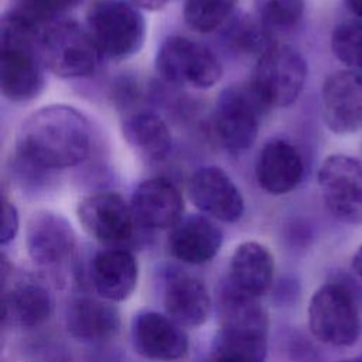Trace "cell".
<instances>
[{
	"label": "cell",
	"mask_w": 362,
	"mask_h": 362,
	"mask_svg": "<svg viewBox=\"0 0 362 362\" xmlns=\"http://www.w3.org/2000/svg\"><path fill=\"white\" fill-rule=\"evenodd\" d=\"M156 71L173 85L209 89L222 78V64L204 44L182 35L165 38L156 54Z\"/></svg>",
	"instance_id": "cell-8"
},
{
	"label": "cell",
	"mask_w": 362,
	"mask_h": 362,
	"mask_svg": "<svg viewBox=\"0 0 362 362\" xmlns=\"http://www.w3.org/2000/svg\"><path fill=\"white\" fill-rule=\"evenodd\" d=\"M352 270L354 273L362 280V245H359V247L355 250L354 256H352Z\"/></svg>",
	"instance_id": "cell-32"
},
{
	"label": "cell",
	"mask_w": 362,
	"mask_h": 362,
	"mask_svg": "<svg viewBox=\"0 0 362 362\" xmlns=\"http://www.w3.org/2000/svg\"><path fill=\"white\" fill-rule=\"evenodd\" d=\"M86 30L102 57L123 61L136 55L146 40V21L126 0H93L86 11Z\"/></svg>",
	"instance_id": "cell-3"
},
{
	"label": "cell",
	"mask_w": 362,
	"mask_h": 362,
	"mask_svg": "<svg viewBox=\"0 0 362 362\" xmlns=\"http://www.w3.org/2000/svg\"><path fill=\"white\" fill-rule=\"evenodd\" d=\"M223 240L221 228L206 215L182 216L168 233V250L187 264H202L214 259Z\"/></svg>",
	"instance_id": "cell-20"
},
{
	"label": "cell",
	"mask_w": 362,
	"mask_h": 362,
	"mask_svg": "<svg viewBox=\"0 0 362 362\" xmlns=\"http://www.w3.org/2000/svg\"><path fill=\"white\" fill-rule=\"evenodd\" d=\"M79 0H18V10L38 21L40 24H48L49 18Z\"/></svg>",
	"instance_id": "cell-28"
},
{
	"label": "cell",
	"mask_w": 362,
	"mask_h": 362,
	"mask_svg": "<svg viewBox=\"0 0 362 362\" xmlns=\"http://www.w3.org/2000/svg\"><path fill=\"white\" fill-rule=\"evenodd\" d=\"M0 270L3 325L35 328L44 324L52 313V297L47 284L30 274L14 273L4 255Z\"/></svg>",
	"instance_id": "cell-11"
},
{
	"label": "cell",
	"mask_w": 362,
	"mask_h": 362,
	"mask_svg": "<svg viewBox=\"0 0 362 362\" xmlns=\"http://www.w3.org/2000/svg\"><path fill=\"white\" fill-rule=\"evenodd\" d=\"M64 324L71 338L82 344H102L119 334L120 314L112 301L78 296L66 304Z\"/></svg>",
	"instance_id": "cell-18"
},
{
	"label": "cell",
	"mask_w": 362,
	"mask_h": 362,
	"mask_svg": "<svg viewBox=\"0 0 362 362\" xmlns=\"http://www.w3.org/2000/svg\"><path fill=\"white\" fill-rule=\"evenodd\" d=\"M346 7L355 14L356 17L362 18V0H344Z\"/></svg>",
	"instance_id": "cell-33"
},
{
	"label": "cell",
	"mask_w": 362,
	"mask_h": 362,
	"mask_svg": "<svg viewBox=\"0 0 362 362\" xmlns=\"http://www.w3.org/2000/svg\"><path fill=\"white\" fill-rule=\"evenodd\" d=\"M89 277L99 297L112 303L123 301L137 286L139 264L130 250L107 247L92 257Z\"/></svg>",
	"instance_id": "cell-21"
},
{
	"label": "cell",
	"mask_w": 362,
	"mask_h": 362,
	"mask_svg": "<svg viewBox=\"0 0 362 362\" xmlns=\"http://www.w3.org/2000/svg\"><path fill=\"white\" fill-rule=\"evenodd\" d=\"M132 342L140 356L156 362L180 361L189 348L182 327L168 315L156 311H141L134 315Z\"/></svg>",
	"instance_id": "cell-15"
},
{
	"label": "cell",
	"mask_w": 362,
	"mask_h": 362,
	"mask_svg": "<svg viewBox=\"0 0 362 362\" xmlns=\"http://www.w3.org/2000/svg\"><path fill=\"white\" fill-rule=\"evenodd\" d=\"M209 362H253V361L239 352L212 346Z\"/></svg>",
	"instance_id": "cell-30"
},
{
	"label": "cell",
	"mask_w": 362,
	"mask_h": 362,
	"mask_svg": "<svg viewBox=\"0 0 362 362\" xmlns=\"http://www.w3.org/2000/svg\"><path fill=\"white\" fill-rule=\"evenodd\" d=\"M40 51L45 68L65 79L90 75L102 58L88 30L66 20L42 27Z\"/></svg>",
	"instance_id": "cell-7"
},
{
	"label": "cell",
	"mask_w": 362,
	"mask_h": 362,
	"mask_svg": "<svg viewBox=\"0 0 362 362\" xmlns=\"http://www.w3.org/2000/svg\"><path fill=\"white\" fill-rule=\"evenodd\" d=\"M273 277L274 257L272 252L264 245L249 240L235 249L222 286L242 297L259 300L270 290Z\"/></svg>",
	"instance_id": "cell-17"
},
{
	"label": "cell",
	"mask_w": 362,
	"mask_h": 362,
	"mask_svg": "<svg viewBox=\"0 0 362 362\" xmlns=\"http://www.w3.org/2000/svg\"><path fill=\"white\" fill-rule=\"evenodd\" d=\"M262 103L249 86L225 88L214 110V133L218 143L230 153L252 147L257 137Z\"/></svg>",
	"instance_id": "cell-10"
},
{
	"label": "cell",
	"mask_w": 362,
	"mask_h": 362,
	"mask_svg": "<svg viewBox=\"0 0 362 362\" xmlns=\"http://www.w3.org/2000/svg\"><path fill=\"white\" fill-rule=\"evenodd\" d=\"M304 0H255V16L274 34L294 28L303 18Z\"/></svg>",
	"instance_id": "cell-27"
},
{
	"label": "cell",
	"mask_w": 362,
	"mask_h": 362,
	"mask_svg": "<svg viewBox=\"0 0 362 362\" xmlns=\"http://www.w3.org/2000/svg\"><path fill=\"white\" fill-rule=\"evenodd\" d=\"M76 215L82 228L92 238L106 245L127 242L137 225L130 204L110 191L83 198L78 205Z\"/></svg>",
	"instance_id": "cell-13"
},
{
	"label": "cell",
	"mask_w": 362,
	"mask_h": 362,
	"mask_svg": "<svg viewBox=\"0 0 362 362\" xmlns=\"http://www.w3.org/2000/svg\"><path fill=\"white\" fill-rule=\"evenodd\" d=\"M130 206L139 226L171 229L182 218L184 199L171 180L154 177L136 187Z\"/></svg>",
	"instance_id": "cell-16"
},
{
	"label": "cell",
	"mask_w": 362,
	"mask_h": 362,
	"mask_svg": "<svg viewBox=\"0 0 362 362\" xmlns=\"http://www.w3.org/2000/svg\"><path fill=\"white\" fill-rule=\"evenodd\" d=\"M256 181L272 195L294 191L304 177V160L300 150L286 139H272L256 160Z\"/></svg>",
	"instance_id": "cell-19"
},
{
	"label": "cell",
	"mask_w": 362,
	"mask_h": 362,
	"mask_svg": "<svg viewBox=\"0 0 362 362\" xmlns=\"http://www.w3.org/2000/svg\"><path fill=\"white\" fill-rule=\"evenodd\" d=\"M235 6L236 0H184L182 16L191 30L208 34L228 23Z\"/></svg>",
	"instance_id": "cell-25"
},
{
	"label": "cell",
	"mask_w": 362,
	"mask_h": 362,
	"mask_svg": "<svg viewBox=\"0 0 362 362\" xmlns=\"http://www.w3.org/2000/svg\"><path fill=\"white\" fill-rule=\"evenodd\" d=\"M223 38L232 49L243 54L262 55L276 44L273 33L256 16L249 14L230 17L225 24Z\"/></svg>",
	"instance_id": "cell-24"
},
{
	"label": "cell",
	"mask_w": 362,
	"mask_h": 362,
	"mask_svg": "<svg viewBox=\"0 0 362 362\" xmlns=\"http://www.w3.org/2000/svg\"><path fill=\"white\" fill-rule=\"evenodd\" d=\"M308 327L322 344L351 346L362 332V315L355 291L342 281H328L308 303Z\"/></svg>",
	"instance_id": "cell-4"
},
{
	"label": "cell",
	"mask_w": 362,
	"mask_h": 362,
	"mask_svg": "<svg viewBox=\"0 0 362 362\" xmlns=\"http://www.w3.org/2000/svg\"><path fill=\"white\" fill-rule=\"evenodd\" d=\"M25 247L33 263L55 284L65 283L76 257V235L62 215L51 211L33 214L25 228Z\"/></svg>",
	"instance_id": "cell-6"
},
{
	"label": "cell",
	"mask_w": 362,
	"mask_h": 362,
	"mask_svg": "<svg viewBox=\"0 0 362 362\" xmlns=\"http://www.w3.org/2000/svg\"><path fill=\"white\" fill-rule=\"evenodd\" d=\"M321 113L335 134L362 130V74L351 69L329 74L321 86Z\"/></svg>",
	"instance_id": "cell-12"
},
{
	"label": "cell",
	"mask_w": 362,
	"mask_h": 362,
	"mask_svg": "<svg viewBox=\"0 0 362 362\" xmlns=\"http://www.w3.org/2000/svg\"><path fill=\"white\" fill-rule=\"evenodd\" d=\"M122 134L129 147L143 160L158 163L171 153L173 137L167 123L156 113L141 110L127 115Z\"/></svg>",
	"instance_id": "cell-23"
},
{
	"label": "cell",
	"mask_w": 362,
	"mask_h": 362,
	"mask_svg": "<svg viewBox=\"0 0 362 362\" xmlns=\"http://www.w3.org/2000/svg\"><path fill=\"white\" fill-rule=\"evenodd\" d=\"M130 4L136 6L137 8L143 10H160L163 8L170 0H126Z\"/></svg>",
	"instance_id": "cell-31"
},
{
	"label": "cell",
	"mask_w": 362,
	"mask_h": 362,
	"mask_svg": "<svg viewBox=\"0 0 362 362\" xmlns=\"http://www.w3.org/2000/svg\"><path fill=\"white\" fill-rule=\"evenodd\" d=\"M188 195L192 204L206 216L226 223L238 222L245 212L240 189L222 168L199 167L188 181Z\"/></svg>",
	"instance_id": "cell-14"
},
{
	"label": "cell",
	"mask_w": 362,
	"mask_h": 362,
	"mask_svg": "<svg viewBox=\"0 0 362 362\" xmlns=\"http://www.w3.org/2000/svg\"><path fill=\"white\" fill-rule=\"evenodd\" d=\"M1 215H3V221H1V232H0V242L1 245H6L8 242H11L17 232H18V226H20V219H18V212L16 205L7 199V197L3 195L1 199Z\"/></svg>",
	"instance_id": "cell-29"
},
{
	"label": "cell",
	"mask_w": 362,
	"mask_h": 362,
	"mask_svg": "<svg viewBox=\"0 0 362 362\" xmlns=\"http://www.w3.org/2000/svg\"><path fill=\"white\" fill-rule=\"evenodd\" d=\"M165 315L181 327L202 325L211 311V296L206 286L197 277L175 273L165 283Z\"/></svg>",
	"instance_id": "cell-22"
},
{
	"label": "cell",
	"mask_w": 362,
	"mask_h": 362,
	"mask_svg": "<svg viewBox=\"0 0 362 362\" xmlns=\"http://www.w3.org/2000/svg\"><path fill=\"white\" fill-rule=\"evenodd\" d=\"M331 51L346 69L362 74V21H342L331 33Z\"/></svg>",
	"instance_id": "cell-26"
},
{
	"label": "cell",
	"mask_w": 362,
	"mask_h": 362,
	"mask_svg": "<svg viewBox=\"0 0 362 362\" xmlns=\"http://www.w3.org/2000/svg\"><path fill=\"white\" fill-rule=\"evenodd\" d=\"M89 150V123L68 105H48L33 112L16 137L17 157L35 170L75 167L88 157Z\"/></svg>",
	"instance_id": "cell-1"
},
{
	"label": "cell",
	"mask_w": 362,
	"mask_h": 362,
	"mask_svg": "<svg viewBox=\"0 0 362 362\" xmlns=\"http://www.w3.org/2000/svg\"><path fill=\"white\" fill-rule=\"evenodd\" d=\"M41 24L20 11L8 10L0 23V88L13 102L31 100L44 88L40 51Z\"/></svg>",
	"instance_id": "cell-2"
},
{
	"label": "cell",
	"mask_w": 362,
	"mask_h": 362,
	"mask_svg": "<svg viewBox=\"0 0 362 362\" xmlns=\"http://www.w3.org/2000/svg\"><path fill=\"white\" fill-rule=\"evenodd\" d=\"M44 362H71V361L66 359L65 356L59 355V356H49V358H47Z\"/></svg>",
	"instance_id": "cell-34"
},
{
	"label": "cell",
	"mask_w": 362,
	"mask_h": 362,
	"mask_svg": "<svg viewBox=\"0 0 362 362\" xmlns=\"http://www.w3.org/2000/svg\"><path fill=\"white\" fill-rule=\"evenodd\" d=\"M317 181L329 214L348 225H362V161L331 154L320 165Z\"/></svg>",
	"instance_id": "cell-9"
},
{
	"label": "cell",
	"mask_w": 362,
	"mask_h": 362,
	"mask_svg": "<svg viewBox=\"0 0 362 362\" xmlns=\"http://www.w3.org/2000/svg\"><path fill=\"white\" fill-rule=\"evenodd\" d=\"M307 72V61L298 49L274 44L259 55L249 88L262 106L287 107L301 95Z\"/></svg>",
	"instance_id": "cell-5"
},
{
	"label": "cell",
	"mask_w": 362,
	"mask_h": 362,
	"mask_svg": "<svg viewBox=\"0 0 362 362\" xmlns=\"http://www.w3.org/2000/svg\"><path fill=\"white\" fill-rule=\"evenodd\" d=\"M339 362H362V354L355 356V358H351V359H345V361H339Z\"/></svg>",
	"instance_id": "cell-35"
}]
</instances>
